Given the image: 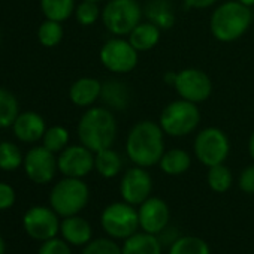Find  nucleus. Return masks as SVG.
<instances>
[{
    "instance_id": "4468645a",
    "label": "nucleus",
    "mask_w": 254,
    "mask_h": 254,
    "mask_svg": "<svg viewBox=\"0 0 254 254\" xmlns=\"http://www.w3.org/2000/svg\"><path fill=\"white\" fill-rule=\"evenodd\" d=\"M59 171L64 177L84 178L94 169V153L85 145H67L57 157Z\"/></svg>"
},
{
    "instance_id": "58836bf2",
    "label": "nucleus",
    "mask_w": 254,
    "mask_h": 254,
    "mask_svg": "<svg viewBox=\"0 0 254 254\" xmlns=\"http://www.w3.org/2000/svg\"><path fill=\"white\" fill-rule=\"evenodd\" d=\"M175 78H177V72H166L165 73V82L166 84H171L172 87L175 84Z\"/></svg>"
},
{
    "instance_id": "c9c22d12",
    "label": "nucleus",
    "mask_w": 254,
    "mask_h": 254,
    "mask_svg": "<svg viewBox=\"0 0 254 254\" xmlns=\"http://www.w3.org/2000/svg\"><path fill=\"white\" fill-rule=\"evenodd\" d=\"M15 203V190L11 184L0 181V211L9 209Z\"/></svg>"
},
{
    "instance_id": "2eb2a0df",
    "label": "nucleus",
    "mask_w": 254,
    "mask_h": 254,
    "mask_svg": "<svg viewBox=\"0 0 254 254\" xmlns=\"http://www.w3.org/2000/svg\"><path fill=\"white\" fill-rule=\"evenodd\" d=\"M138 215L139 226L144 229V232L151 235L162 233L166 229L171 218L169 206L160 197H148L145 202H142Z\"/></svg>"
},
{
    "instance_id": "393cba45",
    "label": "nucleus",
    "mask_w": 254,
    "mask_h": 254,
    "mask_svg": "<svg viewBox=\"0 0 254 254\" xmlns=\"http://www.w3.org/2000/svg\"><path fill=\"white\" fill-rule=\"evenodd\" d=\"M75 0H41V11L47 20L63 23L75 12Z\"/></svg>"
},
{
    "instance_id": "a19ab883",
    "label": "nucleus",
    "mask_w": 254,
    "mask_h": 254,
    "mask_svg": "<svg viewBox=\"0 0 254 254\" xmlns=\"http://www.w3.org/2000/svg\"><path fill=\"white\" fill-rule=\"evenodd\" d=\"M5 250H6L5 241H3V238H2V236H0V254H5Z\"/></svg>"
},
{
    "instance_id": "5701e85b",
    "label": "nucleus",
    "mask_w": 254,
    "mask_h": 254,
    "mask_svg": "<svg viewBox=\"0 0 254 254\" xmlns=\"http://www.w3.org/2000/svg\"><path fill=\"white\" fill-rule=\"evenodd\" d=\"M160 169L166 175H181L187 172L191 166V156L181 148H172L169 151H165L160 162H159Z\"/></svg>"
},
{
    "instance_id": "2f4dec72",
    "label": "nucleus",
    "mask_w": 254,
    "mask_h": 254,
    "mask_svg": "<svg viewBox=\"0 0 254 254\" xmlns=\"http://www.w3.org/2000/svg\"><path fill=\"white\" fill-rule=\"evenodd\" d=\"M73 17L79 26L90 27L96 24L100 17H102V9L99 8V3L96 2H88V0H82L81 3L76 5Z\"/></svg>"
},
{
    "instance_id": "a211bd4d",
    "label": "nucleus",
    "mask_w": 254,
    "mask_h": 254,
    "mask_svg": "<svg viewBox=\"0 0 254 254\" xmlns=\"http://www.w3.org/2000/svg\"><path fill=\"white\" fill-rule=\"evenodd\" d=\"M160 36H162V29L147 20V21H141L129 33L127 39H129V42L133 45V48L138 53H145V51H151L160 42Z\"/></svg>"
},
{
    "instance_id": "ea45409f",
    "label": "nucleus",
    "mask_w": 254,
    "mask_h": 254,
    "mask_svg": "<svg viewBox=\"0 0 254 254\" xmlns=\"http://www.w3.org/2000/svg\"><path fill=\"white\" fill-rule=\"evenodd\" d=\"M236 2H239V3H242V5H245L248 8H253L254 6V0H236Z\"/></svg>"
},
{
    "instance_id": "4be33fe9",
    "label": "nucleus",
    "mask_w": 254,
    "mask_h": 254,
    "mask_svg": "<svg viewBox=\"0 0 254 254\" xmlns=\"http://www.w3.org/2000/svg\"><path fill=\"white\" fill-rule=\"evenodd\" d=\"M147 20L154 23L162 30L171 29L175 24V12L171 0H150L145 6Z\"/></svg>"
},
{
    "instance_id": "ddd939ff",
    "label": "nucleus",
    "mask_w": 254,
    "mask_h": 254,
    "mask_svg": "<svg viewBox=\"0 0 254 254\" xmlns=\"http://www.w3.org/2000/svg\"><path fill=\"white\" fill-rule=\"evenodd\" d=\"M57 215L59 214L53 208L41 205L32 206L30 209H27L23 218L27 235L38 241H48L51 238H56L60 229V221Z\"/></svg>"
},
{
    "instance_id": "1a4fd4ad",
    "label": "nucleus",
    "mask_w": 254,
    "mask_h": 254,
    "mask_svg": "<svg viewBox=\"0 0 254 254\" xmlns=\"http://www.w3.org/2000/svg\"><path fill=\"white\" fill-rule=\"evenodd\" d=\"M105 232L117 239H127L139 227V215L133 205L127 202H114L108 205L100 217Z\"/></svg>"
},
{
    "instance_id": "9b49d317",
    "label": "nucleus",
    "mask_w": 254,
    "mask_h": 254,
    "mask_svg": "<svg viewBox=\"0 0 254 254\" xmlns=\"http://www.w3.org/2000/svg\"><path fill=\"white\" fill-rule=\"evenodd\" d=\"M23 166L27 178L35 184L51 183L56 177V172L59 171L56 154L44 145L30 148L24 156Z\"/></svg>"
},
{
    "instance_id": "c85d7f7f",
    "label": "nucleus",
    "mask_w": 254,
    "mask_h": 254,
    "mask_svg": "<svg viewBox=\"0 0 254 254\" xmlns=\"http://www.w3.org/2000/svg\"><path fill=\"white\" fill-rule=\"evenodd\" d=\"M69 139H70V135L66 127L51 126L47 129L42 138V145L56 154V153H62L69 145Z\"/></svg>"
},
{
    "instance_id": "6e6552de",
    "label": "nucleus",
    "mask_w": 254,
    "mask_h": 254,
    "mask_svg": "<svg viewBox=\"0 0 254 254\" xmlns=\"http://www.w3.org/2000/svg\"><path fill=\"white\" fill-rule=\"evenodd\" d=\"M99 59L102 66L117 75L132 72L139 62V53L133 48L129 39H124L121 36H115L108 39L100 51Z\"/></svg>"
},
{
    "instance_id": "473e14b6",
    "label": "nucleus",
    "mask_w": 254,
    "mask_h": 254,
    "mask_svg": "<svg viewBox=\"0 0 254 254\" xmlns=\"http://www.w3.org/2000/svg\"><path fill=\"white\" fill-rule=\"evenodd\" d=\"M82 254H121V248L114 241L100 238L88 242Z\"/></svg>"
},
{
    "instance_id": "f257e3e1",
    "label": "nucleus",
    "mask_w": 254,
    "mask_h": 254,
    "mask_svg": "<svg viewBox=\"0 0 254 254\" xmlns=\"http://www.w3.org/2000/svg\"><path fill=\"white\" fill-rule=\"evenodd\" d=\"M165 132L153 120L138 121L126 138V154L135 166L151 168L165 153Z\"/></svg>"
},
{
    "instance_id": "39448f33",
    "label": "nucleus",
    "mask_w": 254,
    "mask_h": 254,
    "mask_svg": "<svg viewBox=\"0 0 254 254\" xmlns=\"http://www.w3.org/2000/svg\"><path fill=\"white\" fill-rule=\"evenodd\" d=\"M144 11L138 0H108L102 8V23L114 36H129L142 21Z\"/></svg>"
},
{
    "instance_id": "72a5a7b5",
    "label": "nucleus",
    "mask_w": 254,
    "mask_h": 254,
    "mask_svg": "<svg viewBox=\"0 0 254 254\" xmlns=\"http://www.w3.org/2000/svg\"><path fill=\"white\" fill-rule=\"evenodd\" d=\"M38 254H72V251L64 241L51 238L48 241H44Z\"/></svg>"
},
{
    "instance_id": "7ed1b4c3",
    "label": "nucleus",
    "mask_w": 254,
    "mask_h": 254,
    "mask_svg": "<svg viewBox=\"0 0 254 254\" xmlns=\"http://www.w3.org/2000/svg\"><path fill=\"white\" fill-rule=\"evenodd\" d=\"M251 8L236 0H227L214 9L209 18V30L218 42L230 44L242 38L251 27Z\"/></svg>"
},
{
    "instance_id": "aec40b11",
    "label": "nucleus",
    "mask_w": 254,
    "mask_h": 254,
    "mask_svg": "<svg viewBox=\"0 0 254 254\" xmlns=\"http://www.w3.org/2000/svg\"><path fill=\"white\" fill-rule=\"evenodd\" d=\"M63 238L72 245H85L91 239V226L90 223L78 215L64 217L60 224Z\"/></svg>"
},
{
    "instance_id": "e433bc0d",
    "label": "nucleus",
    "mask_w": 254,
    "mask_h": 254,
    "mask_svg": "<svg viewBox=\"0 0 254 254\" xmlns=\"http://www.w3.org/2000/svg\"><path fill=\"white\" fill-rule=\"evenodd\" d=\"M217 2L218 0H184L186 6L191 9H206L214 6Z\"/></svg>"
},
{
    "instance_id": "f3484780",
    "label": "nucleus",
    "mask_w": 254,
    "mask_h": 254,
    "mask_svg": "<svg viewBox=\"0 0 254 254\" xmlns=\"http://www.w3.org/2000/svg\"><path fill=\"white\" fill-rule=\"evenodd\" d=\"M102 93V82L91 76H82L76 79L69 88V99L75 106L90 108L99 99Z\"/></svg>"
},
{
    "instance_id": "20e7f679",
    "label": "nucleus",
    "mask_w": 254,
    "mask_h": 254,
    "mask_svg": "<svg viewBox=\"0 0 254 254\" xmlns=\"http://www.w3.org/2000/svg\"><path fill=\"white\" fill-rule=\"evenodd\" d=\"M200 123V111L197 103L186 99H178L168 103L160 112L159 124L165 135L172 138H183L193 133Z\"/></svg>"
},
{
    "instance_id": "0eeeda50",
    "label": "nucleus",
    "mask_w": 254,
    "mask_h": 254,
    "mask_svg": "<svg viewBox=\"0 0 254 254\" xmlns=\"http://www.w3.org/2000/svg\"><path fill=\"white\" fill-rule=\"evenodd\" d=\"M193 153L194 157L206 168L221 165L229 157L230 141L218 127H206L196 135Z\"/></svg>"
},
{
    "instance_id": "f8f14e48",
    "label": "nucleus",
    "mask_w": 254,
    "mask_h": 254,
    "mask_svg": "<svg viewBox=\"0 0 254 254\" xmlns=\"http://www.w3.org/2000/svg\"><path fill=\"white\" fill-rule=\"evenodd\" d=\"M153 190V178L147 168L133 166L127 169L120 183V193L124 202L130 205H141L145 202Z\"/></svg>"
},
{
    "instance_id": "a878e982",
    "label": "nucleus",
    "mask_w": 254,
    "mask_h": 254,
    "mask_svg": "<svg viewBox=\"0 0 254 254\" xmlns=\"http://www.w3.org/2000/svg\"><path fill=\"white\" fill-rule=\"evenodd\" d=\"M18 114L20 103L17 96L6 88H0V129L12 127Z\"/></svg>"
},
{
    "instance_id": "f704fd0d",
    "label": "nucleus",
    "mask_w": 254,
    "mask_h": 254,
    "mask_svg": "<svg viewBox=\"0 0 254 254\" xmlns=\"http://www.w3.org/2000/svg\"><path fill=\"white\" fill-rule=\"evenodd\" d=\"M238 184H239V189L247 193V194H254V163L247 166L241 175H239V180H238Z\"/></svg>"
},
{
    "instance_id": "412c9836",
    "label": "nucleus",
    "mask_w": 254,
    "mask_h": 254,
    "mask_svg": "<svg viewBox=\"0 0 254 254\" xmlns=\"http://www.w3.org/2000/svg\"><path fill=\"white\" fill-rule=\"evenodd\" d=\"M121 254H162V244L151 233H133L124 241Z\"/></svg>"
},
{
    "instance_id": "dca6fc26",
    "label": "nucleus",
    "mask_w": 254,
    "mask_h": 254,
    "mask_svg": "<svg viewBox=\"0 0 254 254\" xmlns=\"http://www.w3.org/2000/svg\"><path fill=\"white\" fill-rule=\"evenodd\" d=\"M47 129L48 127L44 117L35 111L20 112L12 124L14 136L24 144H35L38 141H42Z\"/></svg>"
},
{
    "instance_id": "79ce46f5",
    "label": "nucleus",
    "mask_w": 254,
    "mask_h": 254,
    "mask_svg": "<svg viewBox=\"0 0 254 254\" xmlns=\"http://www.w3.org/2000/svg\"><path fill=\"white\" fill-rule=\"evenodd\" d=\"M88 2H96V3H99V2H102V0H88Z\"/></svg>"
},
{
    "instance_id": "7c9ffc66",
    "label": "nucleus",
    "mask_w": 254,
    "mask_h": 254,
    "mask_svg": "<svg viewBox=\"0 0 254 254\" xmlns=\"http://www.w3.org/2000/svg\"><path fill=\"white\" fill-rule=\"evenodd\" d=\"M169 254H209V247L197 236H181L171 245Z\"/></svg>"
},
{
    "instance_id": "bb28decb",
    "label": "nucleus",
    "mask_w": 254,
    "mask_h": 254,
    "mask_svg": "<svg viewBox=\"0 0 254 254\" xmlns=\"http://www.w3.org/2000/svg\"><path fill=\"white\" fill-rule=\"evenodd\" d=\"M24 162V156L20 147L11 141L0 142V169L12 172L17 171Z\"/></svg>"
},
{
    "instance_id": "c756f323",
    "label": "nucleus",
    "mask_w": 254,
    "mask_h": 254,
    "mask_svg": "<svg viewBox=\"0 0 254 254\" xmlns=\"http://www.w3.org/2000/svg\"><path fill=\"white\" fill-rule=\"evenodd\" d=\"M206 181L212 191L226 193L232 186V172L224 163L211 166V168H208Z\"/></svg>"
},
{
    "instance_id": "b1692460",
    "label": "nucleus",
    "mask_w": 254,
    "mask_h": 254,
    "mask_svg": "<svg viewBox=\"0 0 254 254\" xmlns=\"http://www.w3.org/2000/svg\"><path fill=\"white\" fill-rule=\"evenodd\" d=\"M123 160L121 156L111 148H105L102 151L94 153V169L103 178H114L121 172Z\"/></svg>"
},
{
    "instance_id": "423d86ee",
    "label": "nucleus",
    "mask_w": 254,
    "mask_h": 254,
    "mask_svg": "<svg viewBox=\"0 0 254 254\" xmlns=\"http://www.w3.org/2000/svg\"><path fill=\"white\" fill-rule=\"evenodd\" d=\"M90 190L82 178L64 177L50 193L51 208L62 217L76 215L88 203Z\"/></svg>"
},
{
    "instance_id": "cd10ccee",
    "label": "nucleus",
    "mask_w": 254,
    "mask_h": 254,
    "mask_svg": "<svg viewBox=\"0 0 254 254\" xmlns=\"http://www.w3.org/2000/svg\"><path fill=\"white\" fill-rule=\"evenodd\" d=\"M63 36H64V30L62 23L59 21L45 18V21H42L41 26L38 27V41L45 48L57 47L62 42Z\"/></svg>"
},
{
    "instance_id": "9d476101",
    "label": "nucleus",
    "mask_w": 254,
    "mask_h": 254,
    "mask_svg": "<svg viewBox=\"0 0 254 254\" xmlns=\"http://www.w3.org/2000/svg\"><path fill=\"white\" fill-rule=\"evenodd\" d=\"M174 88L181 99L193 103H202L212 94V81L202 69L186 67L177 72Z\"/></svg>"
},
{
    "instance_id": "f03ea898",
    "label": "nucleus",
    "mask_w": 254,
    "mask_h": 254,
    "mask_svg": "<svg viewBox=\"0 0 254 254\" xmlns=\"http://www.w3.org/2000/svg\"><path fill=\"white\" fill-rule=\"evenodd\" d=\"M78 138L93 153L111 148L117 139V118L106 106H90L78 121Z\"/></svg>"
},
{
    "instance_id": "6ab92c4d",
    "label": "nucleus",
    "mask_w": 254,
    "mask_h": 254,
    "mask_svg": "<svg viewBox=\"0 0 254 254\" xmlns=\"http://www.w3.org/2000/svg\"><path fill=\"white\" fill-rule=\"evenodd\" d=\"M100 99L109 109L124 111L130 103V90L118 79H108L102 82Z\"/></svg>"
},
{
    "instance_id": "4c0bfd02",
    "label": "nucleus",
    "mask_w": 254,
    "mask_h": 254,
    "mask_svg": "<svg viewBox=\"0 0 254 254\" xmlns=\"http://www.w3.org/2000/svg\"><path fill=\"white\" fill-rule=\"evenodd\" d=\"M248 154L254 162V130H253V133L250 135V139H248Z\"/></svg>"
}]
</instances>
